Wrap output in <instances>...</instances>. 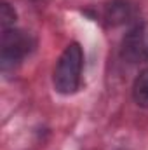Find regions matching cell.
I'll list each match as a JSON object with an SVG mask.
<instances>
[{
  "label": "cell",
  "mask_w": 148,
  "mask_h": 150,
  "mask_svg": "<svg viewBox=\"0 0 148 150\" xmlns=\"http://www.w3.org/2000/svg\"><path fill=\"white\" fill-rule=\"evenodd\" d=\"M82 68H84V51L77 42H72L59 54L58 63L54 67L52 72L54 89L63 96H70L77 93L82 79Z\"/></svg>",
  "instance_id": "6da1fadb"
},
{
  "label": "cell",
  "mask_w": 148,
  "mask_h": 150,
  "mask_svg": "<svg viewBox=\"0 0 148 150\" xmlns=\"http://www.w3.org/2000/svg\"><path fill=\"white\" fill-rule=\"evenodd\" d=\"M129 12H131V7L125 0H113L106 9V18L111 25H118L129 18Z\"/></svg>",
  "instance_id": "277c9868"
},
{
  "label": "cell",
  "mask_w": 148,
  "mask_h": 150,
  "mask_svg": "<svg viewBox=\"0 0 148 150\" xmlns=\"http://www.w3.org/2000/svg\"><path fill=\"white\" fill-rule=\"evenodd\" d=\"M14 23H16V11L11 4L4 2L0 7V26H2V30L14 28Z\"/></svg>",
  "instance_id": "5b68a950"
},
{
  "label": "cell",
  "mask_w": 148,
  "mask_h": 150,
  "mask_svg": "<svg viewBox=\"0 0 148 150\" xmlns=\"http://www.w3.org/2000/svg\"><path fill=\"white\" fill-rule=\"evenodd\" d=\"M30 47H32V42L25 32H19L16 28L2 30V40H0L2 72L7 74L9 70H14L16 67H19V63L30 52Z\"/></svg>",
  "instance_id": "7a4b0ae2"
},
{
  "label": "cell",
  "mask_w": 148,
  "mask_h": 150,
  "mask_svg": "<svg viewBox=\"0 0 148 150\" xmlns=\"http://www.w3.org/2000/svg\"><path fill=\"white\" fill-rule=\"evenodd\" d=\"M132 100L138 107L148 108V68L141 70L132 84Z\"/></svg>",
  "instance_id": "3957f363"
}]
</instances>
